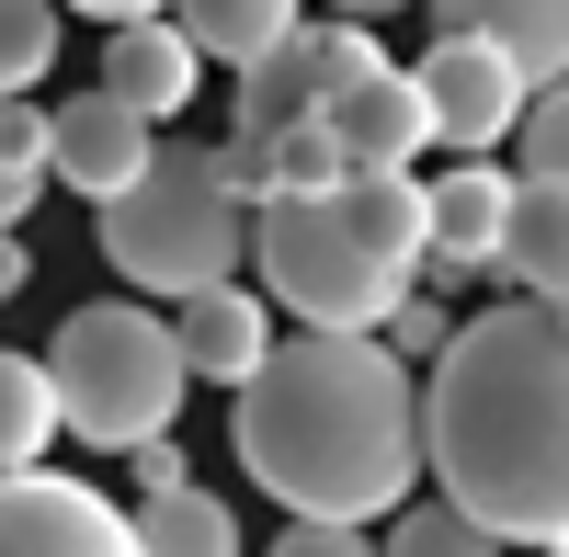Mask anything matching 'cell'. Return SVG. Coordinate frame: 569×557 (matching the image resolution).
<instances>
[{"label": "cell", "instance_id": "obj_25", "mask_svg": "<svg viewBox=\"0 0 569 557\" xmlns=\"http://www.w3.org/2000/svg\"><path fill=\"white\" fill-rule=\"evenodd\" d=\"M273 557H388V535H365V524H319V513H284Z\"/></svg>", "mask_w": 569, "mask_h": 557}, {"label": "cell", "instance_id": "obj_18", "mask_svg": "<svg viewBox=\"0 0 569 557\" xmlns=\"http://www.w3.org/2000/svg\"><path fill=\"white\" fill-rule=\"evenodd\" d=\"M171 12H182V34H194L206 58L251 69V58H273V45L308 23V0H171Z\"/></svg>", "mask_w": 569, "mask_h": 557}, {"label": "cell", "instance_id": "obj_7", "mask_svg": "<svg viewBox=\"0 0 569 557\" xmlns=\"http://www.w3.org/2000/svg\"><path fill=\"white\" fill-rule=\"evenodd\" d=\"M421 103H433V136H445L456 160H490L501 136H525L536 80L512 69L490 34H433V58H421Z\"/></svg>", "mask_w": 569, "mask_h": 557}, {"label": "cell", "instance_id": "obj_8", "mask_svg": "<svg viewBox=\"0 0 569 557\" xmlns=\"http://www.w3.org/2000/svg\"><path fill=\"white\" fill-rule=\"evenodd\" d=\"M0 557H149V546H137V513L91 478L12 467L0 478Z\"/></svg>", "mask_w": 569, "mask_h": 557}, {"label": "cell", "instance_id": "obj_1", "mask_svg": "<svg viewBox=\"0 0 569 557\" xmlns=\"http://www.w3.org/2000/svg\"><path fill=\"white\" fill-rule=\"evenodd\" d=\"M240 478L319 524H388L433 478V376L388 331H297L240 387Z\"/></svg>", "mask_w": 569, "mask_h": 557}, {"label": "cell", "instance_id": "obj_12", "mask_svg": "<svg viewBox=\"0 0 569 557\" xmlns=\"http://www.w3.org/2000/svg\"><path fill=\"white\" fill-rule=\"evenodd\" d=\"M206 69H217V58L182 34V12H149V23H114V34H103V91H126L149 125H171L182 103H194Z\"/></svg>", "mask_w": 569, "mask_h": 557}, {"label": "cell", "instance_id": "obj_13", "mask_svg": "<svg viewBox=\"0 0 569 557\" xmlns=\"http://www.w3.org/2000/svg\"><path fill=\"white\" fill-rule=\"evenodd\" d=\"M182 318V353H194V387H251L262 364H273V296H251V285H206V296H182L171 307Z\"/></svg>", "mask_w": 569, "mask_h": 557}, {"label": "cell", "instance_id": "obj_21", "mask_svg": "<svg viewBox=\"0 0 569 557\" xmlns=\"http://www.w3.org/2000/svg\"><path fill=\"white\" fill-rule=\"evenodd\" d=\"M58 12L69 0H0V91H46V69H58Z\"/></svg>", "mask_w": 569, "mask_h": 557}, {"label": "cell", "instance_id": "obj_20", "mask_svg": "<svg viewBox=\"0 0 569 557\" xmlns=\"http://www.w3.org/2000/svg\"><path fill=\"white\" fill-rule=\"evenodd\" d=\"M388 557H512V546L433 489V500H399V513H388Z\"/></svg>", "mask_w": 569, "mask_h": 557}, {"label": "cell", "instance_id": "obj_22", "mask_svg": "<svg viewBox=\"0 0 569 557\" xmlns=\"http://www.w3.org/2000/svg\"><path fill=\"white\" fill-rule=\"evenodd\" d=\"M353 160H342V136H330V114H308V125H284L273 136V194H330Z\"/></svg>", "mask_w": 569, "mask_h": 557}, {"label": "cell", "instance_id": "obj_28", "mask_svg": "<svg viewBox=\"0 0 569 557\" xmlns=\"http://www.w3.org/2000/svg\"><path fill=\"white\" fill-rule=\"evenodd\" d=\"M69 12H91V23H149V12H171V0H69Z\"/></svg>", "mask_w": 569, "mask_h": 557}, {"label": "cell", "instance_id": "obj_3", "mask_svg": "<svg viewBox=\"0 0 569 557\" xmlns=\"http://www.w3.org/2000/svg\"><path fill=\"white\" fill-rule=\"evenodd\" d=\"M433 262V182L342 171L330 194H262L251 273L297 331H388V307Z\"/></svg>", "mask_w": 569, "mask_h": 557}, {"label": "cell", "instance_id": "obj_10", "mask_svg": "<svg viewBox=\"0 0 569 557\" xmlns=\"http://www.w3.org/2000/svg\"><path fill=\"white\" fill-rule=\"evenodd\" d=\"M512 194H525V171H501V160H456V171L433 182V262H421V285H479V273H501Z\"/></svg>", "mask_w": 569, "mask_h": 557}, {"label": "cell", "instance_id": "obj_19", "mask_svg": "<svg viewBox=\"0 0 569 557\" xmlns=\"http://www.w3.org/2000/svg\"><path fill=\"white\" fill-rule=\"evenodd\" d=\"M46 182H58V114H34V91H0V227H23Z\"/></svg>", "mask_w": 569, "mask_h": 557}, {"label": "cell", "instance_id": "obj_2", "mask_svg": "<svg viewBox=\"0 0 569 557\" xmlns=\"http://www.w3.org/2000/svg\"><path fill=\"white\" fill-rule=\"evenodd\" d=\"M433 489L501 546H569V318L501 296L433 364Z\"/></svg>", "mask_w": 569, "mask_h": 557}, {"label": "cell", "instance_id": "obj_14", "mask_svg": "<svg viewBox=\"0 0 569 557\" xmlns=\"http://www.w3.org/2000/svg\"><path fill=\"white\" fill-rule=\"evenodd\" d=\"M433 34H490L536 91L569 80V0H433Z\"/></svg>", "mask_w": 569, "mask_h": 557}, {"label": "cell", "instance_id": "obj_17", "mask_svg": "<svg viewBox=\"0 0 569 557\" xmlns=\"http://www.w3.org/2000/svg\"><path fill=\"white\" fill-rule=\"evenodd\" d=\"M137 546L149 557H240V513H228L206 478H182V489L137 500Z\"/></svg>", "mask_w": 569, "mask_h": 557}, {"label": "cell", "instance_id": "obj_27", "mask_svg": "<svg viewBox=\"0 0 569 557\" xmlns=\"http://www.w3.org/2000/svg\"><path fill=\"white\" fill-rule=\"evenodd\" d=\"M34 285V251H23V227H0V307H12Z\"/></svg>", "mask_w": 569, "mask_h": 557}, {"label": "cell", "instance_id": "obj_9", "mask_svg": "<svg viewBox=\"0 0 569 557\" xmlns=\"http://www.w3.org/2000/svg\"><path fill=\"white\" fill-rule=\"evenodd\" d=\"M46 114H58V182H69L80 205H114L126 182L160 160V125L137 114L126 91H103V80L69 91V103H46Z\"/></svg>", "mask_w": 569, "mask_h": 557}, {"label": "cell", "instance_id": "obj_29", "mask_svg": "<svg viewBox=\"0 0 569 557\" xmlns=\"http://www.w3.org/2000/svg\"><path fill=\"white\" fill-rule=\"evenodd\" d=\"M330 12H353V23H376V12H410V0H330Z\"/></svg>", "mask_w": 569, "mask_h": 557}, {"label": "cell", "instance_id": "obj_24", "mask_svg": "<svg viewBox=\"0 0 569 557\" xmlns=\"http://www.w3.org/2000/svg\"><path fill=\"white\" fill-rule=\"evenodd\" d=\"M512 149H525V171L569 182V80H547V91H536V114H525V136H512Z\"/></svg>", "mask_w": 569, "mask_h": 557}, {"label": "cell", "instance_id": "obj_16", "mask_svg": "<svg viewBox=\"0 0 569 557\" xmlns=\"http://www.w3.org/2000/svg\"><path fill=\"white\" fill-rule=\"evenodd\" d=\"M58 433H69V409H58V364L0 342V478H12V467H46V444H58Z\"/></svg>", "mask_w": 569, "mask_h": 557}, {"label": "cell", "instance_id": "obj_6", "mask_svg": "<svg viewBox=\"0 0 569 557\" xmlns=\"http://www.w3.org/2000/svg\"><path fill=\"white\" fill-rule=\"evenodd\" d=\"M376 58H388V45H376L353 12H342V23H297L273 58H251V69H240V114H228V125H240V136H284V125L330 114V103H342V91H353Z\"/></svg>", "mask_w": 569, "mask_h": 557}, {"label": "cell", "instance_id": "obj_11", "mask_svg": "<svg viewBox=\"0 0 569 557\" xmlns=\"http://www.w3.org/2000/svg\"><path fill=\"white\" fill-rule=\"evenodd\" d=\"M330 136H342L353 171H410L421 149H433V103H421V69H388L376 58L342 103H330Z\"/></svg>", "mask_w": 569, "mask_h": 557}, {"label": "cell", "instance_id": "obj_15", "mask_svg": "<svg viewBox=\"0 0 569 557\" xmlns=\"http://www.w3.org/2000/svg\"><path fill=\"white\" fill-rule=\"evenodd\" d=\"M501 273L525 296H569V182H547V171H525V194H512V240H501Z\"/></svg>", "mask_w": 569, "mask_h": 557}, {"label": "cell", "instance_id": "obj_26", "mask_svg": "<svg viewBox=\"0 0 569 557\" xmlns=\"http://www.w3.org/2000/svg\"><path fill=\"white\" fill-rule=\"evenodd\" d=\"M126 467H137V500H149V489H182V478H194V467H182V444H171V433H149V444L126 455Z\"/></svg>", "mask_w": 569, "mask_h": 557}, {"label": "cell", "instance_id": "obj_30", "mask_svg": "<svg viewBox=\"0 0 569 557\" xmlns=\"http://www.w3.org/2000/svg\"><path fill=\"white\" fill-rule=\"evenodd\" d=\"M536 557H569V546H536Z\"/></svg>", "mask_w": 569, "mask_h": 557}, {"label": "cell", "instance_id": "obj_5", "mask_svg": "<svg viewBox=\"0 0 569 557\" xmlns=\"http://www.w3.org/2000/svg\"><path fill=\"white\" fill-rule=\"evenodd\" d=\"M58 409L91 455H137L149 433L182 422V398H194V353H182V318H160L149 296H91L58 318Z\"/></svg>", "mask_w": 569, "mask_h": 557}, {"label": "cell", "instance_id": "obj_4", "mask_svg": "<svg viewBox=\"0 0 569 557\" xmlns=\"http://www.w3.org/2000/svg\"><path fill=\"white\" fill-rule=\"evenodd\" d=\"M251 216L262 205L228 182L217 149H160L114 205H91V240H103V262L126 273L137 296H171L182 307V296H206V285H240Z\"/></svg>", "mask_w": 569, "mask_h": 557}, {"label": "cell", "instance_id": "obj_23", "mask_svg": "<svg viewBox=\"0 0 569 557\" xmlns=\"http://www.w3.org/2000/svg\"><path fill=\"white\" fill-rule=\"evenodd\" d=\"M445 342H456V318H445V296H433V285H410V296L388 307V353H410L421 376H433V364H445Z\"/></svg>", "mask_w": 569, "mask_h": 557}]
</instances>
